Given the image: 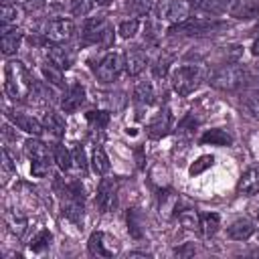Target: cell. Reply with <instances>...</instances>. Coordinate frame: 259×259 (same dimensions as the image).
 I'll return each instance as SVG.
<instances>
[{"instance_id":"6da1fadb","label":"cell","mask_w":259,"mask_h":259,"mask_svg":"<svg viewBox=\"0 0 259 259\" xmlns=\"http://www.w3.org/2000/svg\"><path fill=\"white\" fill-rule=\"evenodd\" d=\"M4 91L14 101L30 97L32 79L20 61H8L6 63V67H4Z\"/></svg>"},{"instance_id":"7a4b0ae2","label":"cell","mask_w":259,"mask_h":259,"mask_svg":"<svg viewBox=\"0 0 259 259\" xmlns=\"http://www.w3.org/2000/svg\"><path fill=\"white\" fill-rule=\"evenodd\" d=\"M154 14L160 22L166 24H180L190 18V2L188 0H158L154 6Z\"/></svg>"},{"instance_id":"3957f363","label":"cell","mask_w":259,"mask_h":259,"mask_svg":"<svg viewBox=\"0 0 259 259\" xmlns=\"http://www.w3.org/2000/svg\"><path fill=\"white\" fill-rule=\"evenodd\" d=\"M247 75H245V69L241 65H223L219 67L212 75H210V85L217 87V89H223V91H233V89H239L243 83H245Z\"/></svg>"},{"instance_id":"277c9868","label":"cell","mask_w":259,"mask_h":259,"mask_svg":"<svg viewBox=\"0 0 259 259\" xmlns=\"http://www.w3.org/2000/svg\"><path fill=\"white\" fill-rule=\"evenodd\" d=\"M200 69L194 67V65H184V67H178L174 73H172V87L178 95H190L198 85H200Z\"/></svg>"},{"instance_id":"5b68a950","label":"cell","mask_w":259,"mask_h":259,"mask_svg":"<svg viewBox=\"0 0 259 259\" xmlns=\"http://www.w3.org/2000/svg\"><path fill=\"white\" fill-rule=\"evenodd\" d=\"M83 38L85 42L93 45H109L113 38V30L105 18H87L83 24Z\"/></svg>"},{"instance_id":"8992f818","label":"cell","mask_w":259,"mask_h":259,"mask_svg":"<svg viewBox=\"0 0 259 259\" xmlns=\"http://www.w3.org/2000/svg\"><path fill=\"white\" fill-rule=\"evenodd\" d=\"M73 34H75V24L69 18H55V20H51L45 26V36L51 42H55V45H61V42L71 40Z\"/></svg>"},{"instance_id":"52a82bcc","label":"cell","mask_w":259,"mask_h":259,"mask_svg":"<svg viewBox=\"0 0 259 259\" xmlns=\"http://www.w3.org/2000/svg\"><path fill=\"white\" fill-rule=\"evenodd\" d=\"M123 65H125V63L121 61V57H119L117 53H107V55L99 61V65H97V69H95V75H97V79H99L101 83H111L113 79L119 77Z\"/></svg>"},{"instance_id":"ba28073f","label":"cell","mask_w":259,"mask_h":259,"mask_svg":"<svg viewBox=\"0 0 259 259\" xmlns=\"http://www.w3.org/2000/svg\"><path fill=\"white\" fill-rule=\"evenodd\" d=\"M115 196H117V182L111 178H101L99 188H97V206L101 212H109L115 206Z\"/></svg>"},{"instance_id":"9c48e42d","label":"cell","mask_w":259,"mask_h":259,"mask_svg":"<svg viewBox=\"0 0 259 259\" xmlns=\"http://www.w3.org/2000/svg\"><path fill=\"white\" fill-rule=\"evenodd\" d=\"M223 24L217 20H204V18H186L184 22L176 24L172 32H184V34H202V32H212L221 28Z\"/></svg>"},{"instance_id":"30bf717a","label":"cell","mask_w":259,"mask_h":259,"mask_svg":"<svg viewBox=\"0 0 259 259\" xmlns=\"http://www.w3.org/2000/svg\"><path fill=\"white\" fill-rule=\"evenodd\" d=\"M227 12L241 20L259 18V0H229Z\"/></svg>"},{"instance_id":"8fae6325","label":"cell","mask_w":259,"mask_h":259,"mask_svg":"<svg viewBox=\"0 0 259 259\" xmlns=\"http://www.w3.org/2000/svg\"><path fill=\"white\" fill-rule=\"evenodd\" d=\"M117 251V247L107 239L105 233L97 231L89 237V253L95 255V257H111L113 253Z\"/></svg>"},{"instance_id":"7c38bea8","label":"cell","mask_w":259,"mask_h":259,"mask_svg":"<svg viewBox=\"0 0 259 259\" xmlns=\"http://www.w3.org/2000/svg\"><path fill=\"white\" fill-rule=\"evenodd\" d=\"M170 125H172V115H170V111H168V109H160V111L152 117V121H150V125H148V134H150V138H162V136H166V134L170 132Z\"/></svg>"},{"instance_id":"4fadbf2b","label":"cell","mask_w":259,"mask_h":259,"mask_svg":"<svg viewBox=\"0 0 259 259\" xmlns=\"http://www.w3.org/2000/svg\"><path fill=\"white\" fill-rule=\"evenodd\" d=\"M83 101H85V89L81 87V85H71L67 91H65V95H63V99H61V107H63V111H75V109H79L81 105H83Z\"/></svg>"},{"instance_id":"5bb4252c","label":"cell","mask_w":259,"mask_h":259,"mask_svg":"<svg viewBox=\"0 0 259 259\" xmlns=\"http://www.w3.org/2000/svg\"><path fill=\"white\" fill-rule=\"evenodd\" d=\"M47 57H49V63H51V65H55V67H57V69H61V71L69 69V67H71V63H73L71 53H69L67 49L59 47V45H51V47H49V51H47Z\"/></svg>"},{"instance_id":"9a60e30c","label":"cell","mask_w":259,"mask_h":259,"mask_svg":"<svg viewBox=\"0 0 259 259\" xmlns=\"http://www.w3.org/2000/svg\"><path fill=\"white\" fill-rule=\"evenodd\" d=\"M20 40H22V30H18V28H10V30H8V28L4 26V32H2V38H0L2 53H4L6 57L14 55L16 49L20 47Z\"/></svg>"},{"instance_id":"2e32d148","label":"cell","mask_w":259,"mask_h":259,"mask_svg":"<svg viewBox=\"0 0 259 259\" xmlns=\"http://www.w3.org/2000/svg\"><path fill=\"white\" fill-rule=\"evenodd\" d=\"M10 117H12L14 125H16L18 130L26 132V134L38 136V134L45 130V127H42V123H40L38 119H34L32 115H26V113H10Z\"/></svg>"},{"instance_id":"e0dca14e","label":"cell","mask_w":259,"mask_h":259,"mask_svg":"<svg viewBox=\"0 0 259 259\" xmlns=\"http://www.w3.org/2000/svg\"><path fill=\"white\" fill-rule=\"evenodd\" d=\"M237 188H239V192H243V194H257V192H259V168H249V170L241 176Z\"/></svg>"},{"instance_id":"ac0fdd59","label":"cell","mask_w":259,"mask_h":259,"mask_svg":"<svg viewBox=\"0 0 259 259\" xmlns=\"http://www.w3.org/2000/svg\"><path fill=\"white\" fill-rule=\"evenodd\" d=\"M253 233H255V227H253V223H251L249 219H239V221H235V223L227 229V235H229L231 239H235V241L249 239Z\"/></svg>"},{"instance_id":"d6986e66","label":"cell","mask_w":259,"mask_h":259,"mask_svg":"<svg viewBox=\"0 0 259 259\" xmlns=\"http://www.w3.org/2000/svg\"><path fill=\"white\" fill-rule=\"evenodd\" d=\"M146 63H148V59L142 51L132 49V51L125 53V69H127L130 75H140L146 69Z\"/></svg>"},{"instance_id":"ffe728a7","label":"cell","mask_w":259,"mask_h":259,"mask_svg":"<svg viewBox=\"0 0 259 259\" xmlns=\"http://www.w3.org/2000/svg\"><path fill=\"white\" fill-rule=\"evenodd\" d=\"M42 127H45V132H49V134L55 136V138H61V136L65 134V121H63V117H61L59 113H55V111H47V113H45V117H42Z\"/></svg>"},{"instance_id":"44dd1931","label":"cell","mask_w":259,"mask_h":259,"mask_svg":"<svg viewBox=\"0 0 259 259\" xmlns=\"http://www.w3.org/2000/svg\"><path fill=\"white\" fill-rule=\"evenodd\" d=\"M190 6L202 10V12H208V14H221V12H227V4L229 0H188Z\"/></svg>"},{"instance_id":"7402d4cb","label":"cell","mask_w":259,"mask_h":259,"mask_svg":"<svg viewBox=\"0 0 259 259\" xmlns=\"http://www.w3.org/2000/svg\"><path fill=\"white\" fill-rule=\"evenodd\" d=\"M200 142H202V144H210V146H229V144L233 142V138H231L225 130L214 127V130H208V132L200 138Z\"/></svg>"},{"instance_id":"603a6c76","label":"cell","mask_w":259,"mask_h":259,"mask_svg":"<svg viewBox=\"0 0 259 259\" xmlns=\"http://www.w3.org/2000/svg\"><path fill=\"white\" fill-rule=\"evenodd\" d=\"M24 152H26V156L34 162V160H42V158H49V148H47V144H42L40 140H26V144H24Z\"/></svg>"},{"instance_id":"cb8c5ba5","label":"cell","mask_w":259,"mask_h":259,"mask_svg":"<svg viewBox=\"0 0 259 259\" xmlns=\"http://www.w3.org/2000/svg\"><path fill=\"white\" fill-rule=\"evenodd\" d=\"M134 97L140 105H150L154 99V87L150 81H138L136 89H134Z\"/></svg>"},{"instance_id":"d4e9b609","label":"cell","mask_w":259,"mask_h":259,"mask_svg":"<svg viewBox=\"0 0 259 259\" xmlns=\"http://www.w3.org/2000/svg\"><path fill=\"white\" fill-rule=\"evenodd\" d=\"M91 166H93L95 174H99V176L107 174V170H109V158L103 152V148H95L93 150V154H91Z\"/></svg>"},{"instance_id":"484cf974","label":"cell","mask_w":259,"mask_h":259,"mask_svg":"<svg viewBox=\"0 0 259 259\" xmlns=\"http://www.w3.org/2000/svg\"><path fill=\"white\" fill-rule=\"evenodd\" d=\"M55 162H57V166L61 168V172H67V170L71 168V164H73L71 152H69L65 146H61V144L55 146Z\"/></svg>"},{"instance_id":"4316f807","label":"cell","mask_w":259,"mask_h":259,"mask_svg":"<svg viewBox=\"0 0 259 259\" xmlns=\"http://www.w3.org/2000/svg\"><path fill=\"white\" fill-rule=\"evenodd\" d=\"M178 221H180L182 227L188 229V231L200 229V217H198V212H194V210H182V212L178 214Z\"/></svg>"},{"instance_id":"83f0119b","label":"cell","mask_w":259,"mask_h":259,"mask_svg":"<svg viewBox=\"0 0 259 259\" xmlns=\"http://www.w3.org/2000/svg\"><path fill=\"white\" fill-rule=\"evenodd\" d=\"M200 227H202V231H204L206 237L214 235V233L219 231V214H214V212L202 214V217H200Z\"/></svg>"},{"instance_id":"f1b7e54d","label":"cell","mask_w":259,"mask_h":259,"mask_svg":"<svg viewBox=\"0 0 259 259\" xmlns=\"http://www.w3.org/2000/svg\"><path fill=\"white\" fill-rule=\"evenodd\" d=\"M51 233L49 231H38L34 237H32V241H30V251H34V253H38V251H42V249H47L49 247V243H51Z\"/></svg>"},{"instance_id":"f546056e","label":"cell","mask_w":259,"mask_h":259,"mask_svg":"<svg viewBox=\"0 0 259 259\" xmlns=\"http://www.w3.org/2000/svg\"><path fill=\"white\" fill-rule=\"evenodd\" d=\"M138 28H140V20H138V18H132V20L121 22L119 28H117V32H119L121 38H132V36H136Z\"/></svg>"},{"instance_id":"4dcf8cb0","label":"cell","mask_w":259,"mask_h":259,"mask_svg":"<svg viewBox=\"0 0 259 259\" xmlns=\"http://www.w3.org/2000/svg\"><path fill=\"white\" fill-rule=\"evenodd\" d=\"M42 75H45V79H47L49 83H53V85H57V87L63 85L61 69H57L55 65H45V67H42Z\"/></svg>"},{"instance_id":"1f68e13d","label":"cell","mask_w":259,"mask_h":259,"mask_svg":"<svg viewBox=\"0 0 259 259\" xmlns=\"http://www.w3.org/2000/svg\"><path fill=\"white\" fill-rule=\"evenodd\" d=\"M154 0H127V6L130 10L136 14V16H142V14H148L150 8H152Z\"/></svg>"},{"instance_id":"d6a6232c","label":"cell","mask_w":259,"mask_h":259,"mask_svg":"<svg viewBox=\"0 0 259 259\" xmlns=\"http://www.w3.org/2000/svg\"><path fill=\"white\" fill-rule=\"evenodd\" d=\"M6 225H8V229H10L16 237H20V235L24 233V229H26V219L16 217V214H10V217L6 219Z\"/></svg>"},{"instance_id":"836d02e7","label":"cell","mask_w":259,"mask_h":259,"mask_svg":"<svg viewBox=\"0 0 259 259\" xmlns=\"http://www.w3.org/2000/svg\"><path fill=\"white\" fill-rule=\"evenodd\" d=\"M49 170H51V160H49V158L34 160V162H32V166H30V172H32V176H36V178L47 176V174H49Z\"/></svg>"},{"instance_id":"e575fe53","label":"cell","mask_w":259,"mask_h":259,"mask_svg":"<svg viewBox=\"0 0 259 259\" xmlns=\"http://www.w3.org/2000/svg\"><path fill=\"white\" fill-rule=\"evenodd\" d=\"M212 162H214V158H212V156H208V154H206V156H200V158L190 166V174L194 176V174L204 172L206 168H210V166H212Z\"/></svg>"},{"instance_id":"d590c367","label":"cell","mask_w":259,"mask_h":259,"mask_svg":"<svg viewBox=\"0 0 259 259\" xmlns=\"http://www.w3.org/2000/svg\"><path fill=\"white\" fill-rule=\"evenodd\" d=\"M91 6H93V0H73L71 12H73L75 16H85V14H89Z\"/></svg>"},{"instance_id":"8d00e7d4","label":"cell","mask_w":259,"mask_h":259,"mask_svg":"<svg viewBox=\"0 0 259 259\" xmlns=\"http://www.w3.org/2000/svg\"><path fill=\"white\" fill-rule=\"evenodd\" d=\"M0 16H2V24L6 26L8 22H14V20H16V16H18V10H16V6H14V4H8V6H2V10H0Z\"/></svg>"},{"instance_id":"74e56055","label":"cell","mask_w":259,"mask_h":259,"mask_svg":"<svg viewBox=\"0 0 259 259\" xmlns=\"http://www.w3.org/2000/svg\"><path fill=\"white\" fill-rule=\"evenodd\" d=\"M245 107H247V111H249L251 115L259 117V93L249 95V97L245 99Z\"/></svg>"},{"instance_id":"f35d334b","label":"cell","mask_w":259,"mask_h":259,"mask_svg":"<svg viewBox=\"0 0 259 259\" xmlns=\"http://www.w3.org/2000/svg\"><path fill=\"white\" fill-rule=\"evenodd\" d=\"M75 164H77L81 170H85V154H83V148H81V146L75 150Z\"/></svg>"},{"instance_id":"ab89813d","label":"cell","mask_w":259,"mask_h":259,"mask_svg":"<svg viewBox=\"0 0 259 259\" xmlns=\"http://www.w3.org/2000/svg\"><path fill=\"white\" fill-rule=\"evenodd\" d=\"M154 71H156V75H164V73H166V63L158 61V63H156V69H154Z\"/></svg>"},{"instance_id":"60d3db41","label":"cell","mask_w":259,"mask_h":259,"mask_svg":"<svg viewBox=\"0 0 259 259\" xmlns=\"http://www.w3.org/2000/svg\"><path fill=\"white\" fill-rule=\"evenodd\" d=\"M251 53H253L255 57H259V38L253 42V47H251Z\"/></svg>"},{"instance_id":"b9f144b4","label":"cell","mask_w":259,"mask_h":259,"mask_svg":"<svg viewBox=\"0 0 259 259\" xmlns=\"http://www.w3.org/2000/svg\"><path fill=\"white\" fill-rule=\"evenodd\" d=\"M95 2H97V4H101V6H107L111 0H95Z\"/></svg>"},{"instance_id":"7bdbcfd3","label":"cell","mask_w":259,"mask_h":259,"mask_svg":"<svg viewBox=\"0 0 259 259\" xmlns=\"http://www.w3.org/2000/svg\"><path fill=\"white\" fill-rule=\"evenodd\" d=\"M8 4H14V0H2V6H8Z\"/></svg>"},{"instance_id":"ee69618b","label":"cell","mask_w":259,"mask_h":259,"mask_svg":"<svg viewBox=\"0 0 259 259\" xmlns=\"http://www.w3.org/2000/svg\"><path fill=\"white\" fill-rule=\"evenodd\" d=\"M251 255H259V249H255V251H251Z\"/></svg>"},{"instance_id":"f6af8a7d","label":"cell","mask_w":259,"mask_h":259,"mask_svg":"<svg viewBox=\"0 0 259 259\" xmlns=\"http://www.w3.org/2000/svg\"><path fill=\"white\" fill-rule=\"evenodd\" d=\"M30 2H32V0H30ZM34 2H42V0H34Z\"/></svg>"},{"instance_id":"bcb514c9","label":"cell","mask_w":259,"mask_h":259,"mask_svg":"<svg viewBox=\"0 0 259 259\" xmlns=\"http://www.w3.org/2000/svg\"><path fill=\"white\" fill-rule=\"evenodd\" d=\"M255 30H257V32H259V24H257V28H255Z\"/></svg>"},{"instance_id":"7dc6e473","label":"cell","mask_w":259,"mask_h":259,"mask_svg":"<svg viewBox=\"0 0 259 259\" xmlns=\"http://www.w3.org/2000/svg\"><path fill=\"white\" fill-rule=\"evenodd\" d=\"M257 217H259V208H257Z\"/></svg>"}]
</instances>
